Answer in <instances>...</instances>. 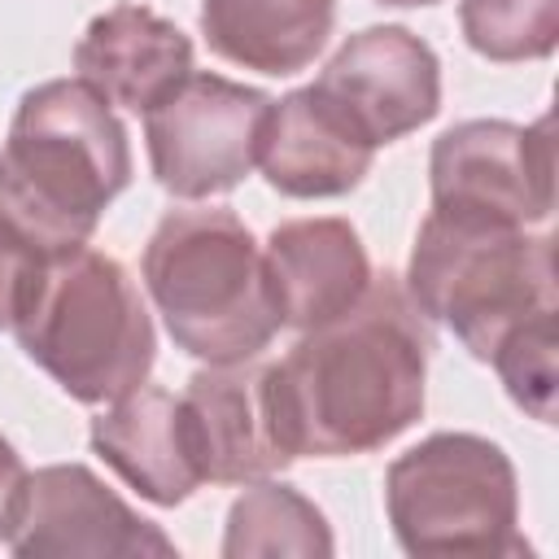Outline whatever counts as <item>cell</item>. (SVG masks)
I'll list each match as a JSON object with an SVG mask.
<instances>
[{
  "label": "cell",
  "mask_w": 559,
  "mask_h": 559,
  "mask_svg": "<svg viewBox=\"0 0 559 559\" xmlns=\"http://www.w3.org/2000/svg\"><path fill=\"white\" fill-rule=\"evenodd\" d=\"M428 319L406 284L376 275L336 319L271 362V406L293 459H349L402 437L428 397Z\"/></svg>",
  "instance_id": "obj_1"
},
{
  "label": "cell",
  "mask_w": 559,
  "mask_h": 559,
  "mask_svg": "<svg viewBox=\"0 0 559 559\" xmlns=\"http://www.w3.org/2000/svg\"><path fill=\"white\" fill-rule=\"evenodd\" d=\"M127 183V127L87 79L22 92L0 148V223L35 258L87 245Z\"/></svg>",
  "instance_id": "obj_2"
},
{
  "label": "cell",
  "mask_w": 559,
  "mask_h": 559,
  "mask_svg": "<svg viewBox=\"0 0 559 559\" xmlns=\"http://www.w3.org/2000/svg\"><path fill=\"white\" fill-rule=\"evenodd\" d=\"M9 332L83 406L118 402L157 362V332L135 275L92 245L31 262Z\"/></svg>",
  "instance_id": "obj_3"
},
{
  "label": "cell",
  "mask_w": 559,
  "mask_h": 559,
  "mask_svg": "<svg viewBox=\"0 0 559 559\" xmlns=\"http://www.w3.org/2000/svg\"><path fill=\"white\" fill-rule=\"evenodd\" d=\"M140 275L166 336L188 358L245 362L284 328L262 245L223 205L166 210L144 245Z\"/></svg>",
  "instance_id": "obj_4"
},
{
  "label": "cell",
  "mask_w": 559,
  "mask_h": 559,
  "mask_svg": "<svg viewBox=\"0 0 559 559\" xmlns=\"http://www.w3.org/2000/svg\"><path fill=\"white\" fill-rule=\"evenodd\" d=\"M406 297L476 362H489L520 319L559 310L555 240L489 214L428 210L406 262Z\"/></svg>",
  "instance_id": "obj_5"
},
{
  "label": "cell",
  "mask_w": 559,
  "mask_h": 559,
  "mask_svg": "<svg viewBox=\"0 0 559 559\" xmlns=\"http://www.w3.org/2000/svg\"><path fill=\"white\" fill-rule=\"evenodd\" d=\"M384 511L406 555H524L520 480L480 432H432L384 472Z\"/></svg>",
  "instance_id": "obj_6"
},
{
  "label": "cell",
  "mask_w": 559,
  "mask_h": 559,
  "mask_svg": "<svg viewBox=\"0 0 559 559\" xmlns=\"http://www.w3.org/2000/svg\"><path fill=\"white\" fill-rule=\"evenodd\" d=\"M271 105L262 87L192 70L144 114L153 179L179 201L236 192L258 166Z\"/></svg>",
  "instance_id": "obj_7"
},
{
  "label": "cell",
  "mask_w": 559,
  "mask_h": 559,
  "mask_svg": "<svg viewBox=\"0 0 559 559\" xmlns=\"http://www.w3.org/2000/svg\"><path fill=\"white\" fill-rule=\"evenodd\" d=\"M432 210L489 214L515 227H542L555 210L550 114L520 127L511 118H467L432 140Z\"/></svg>",
  "instance_id": "obj_8"
},
{
  "label": "cell",
  "mask_w": 559,
  "mask_h": 559,
  "mask_svg": "<svg viewBox=\"0 0 559 559\" xmlns=\"http://www.w3.org/2000/svg\"><path fill=\"white\" fill-rule=\"evenodd\" d=\"M314 87L376 148L419 131L441 114V61L432 44L389 22L354 31L328 57Z\"/></svg>",
  "instance_id": "obj_9"
},
{
  "label": "cell",
  "mask_w": 559,
  "mask_h": 559,
  "mask_svg": "<svg viewBox=\"0 0 559 559\" xmlns=\"http://www.w3.org/2000/svg\"><path fill=\"white\" fill-rule=\"evenodd\" d=\"M4 546L22 559L175 555V542L83 463H48L26 476V493Z\"/></svg>",
  "instance_id": "obj_10"
},
{
  "label": "cell",
  "mask_w": 559,
  "mask_h": 559,
  "mask_svg": "<svg viewBox=\"0 0 559 559\" xmlns=\"http://www.w3.org/2000/svg\"><path fill=\"white\" fill-rule=\"evenodd\" d=\"M188 445L210 485H249L293 463L271 406V362H205L179 393Z\"/></svg>",
  "instance_id": "obj_11"
},
{
  "label": "cell",
  "mask_w": 559,
  "mask_h": 559,
  "mask_svg": "<svg viewBox=\"0 0 559 559\" xmlns=\"http://www.w3.org/2000/svg\"><path fill=\"white\" fill-rule=\"evenodd\" d=\"M376 162V144H367L354 122L314 87H293L266 114L258 166L262 179L293 201H328L354 192Z\"/></svg>",
  "instance_id": "obj_12"
},
{
  "label": "cell",
  "mask_w": 559,
  "mask_h": 559,
  "mask_svg": "<svg viewBox=\"0 0 559 559\" xmlns=\"http://www.w3.org/2000/svg\"><path fill=\"white\" fill-rule=\"evenodd\" d=\"M262 262L280 323L293 332H310L345 314L376 280L349 218H288L271 227Z\"/></svg>",
  "instance_id": "obj_13"
},
{
  "label": "cell",
  "mask_w": 559,
  "mask_h": 559,
  "mask_svg": "<svg viewBox=\"0 0 559 559\" xmlns=\"http://www.w3.org/2000/svg\"><path fill=\"white\" fill-rule=\"evenodd\" d=\"M74 70L109 105L148 114L175 83L192 74V39L144 4H114L79 35Z\"/></svg>",
  "instance_id": "obj_14"
},
{
  "label": "cell",
  "mask_w": 559,
  "mask_h": 559,
  "mask_svg": "<svg viewBox=\"0 0 559 559\" xmlns=\"http://www.w3.org/2000/svg\"><path fill=\"white\" fill-rule=\"evenodd\" d=\"M92 450L153 507L188 502L205 480L188 445L179 397L162 384H140L92 419Z\"/></svg>",
  "instance_id": "obj_15"
},
{
  "label": "cell",
  "mask_w": 559,
  "mask_h": 559,
  "mask_svg": "<svg viewBox=\"0 0 559 559\" xmlns=\"http://www.w3.org/2000/svg\"><path fill=\"white\" fill-rule=\"evenodd\" d=\"M336 22V0H201V35L214 57L284 79L306 70Z\"/></svg>",
  "instance_id": "obj_16"
},
{
  "label": "cell",
  "mask_w": 559,
  "mask_h": 559,
  "mask_svg": "<svg viewBox=\"0 0 559 559\" xmlns=\"http://www.w3.org/2000/svg\"><path fill=\"white\" fill-rule=\"evenodd\" d=\"M223 559H328L336 550L323 511L293 485L280 480H249L245 493L231 502L223 524Z\"/></svg>",
  "instance_id": "obj_17"
},
{
  "label": "cell",
  "mask_w": 559,
  "mask_h": 559,
  "mask_svg": "<svg viewBox=\"0 0 559 559\" xmlns=\"http://www.w3.org/2000/svg\"><path fill=\"white\" fill-rule=\"evenodd\" d=\"M459 26L485 61H542L559 44V0H463Z\"/></svg>",
  "instance_id": "obj_18"
},
{
  "label": "cell",
  "mask_w": 559,
  "mask_h": 559,
  "mask_svg": "<svg viewBox=\"0 0 559 559\" xmlns=\"http://www.w3.org/2000/svg\"><path fill=\"white\" fill-rule=\"evenodd\" d=\"M559 310H537L520 319L489 354L507 397L533 415L537 424H555V389H559V336H555Z\"/></svg>",
  "instance_id": "obj_19"
},
{
  "label": "cell",
  "mask_w": 559,
  "mask_h": 559,
  "mask_svg": "<svg viewBox=\"0 0 559 559\" xmlns=\"http://www.w3.org/2000/svg\"><path fill=\"white\" fill-rule=\"evenodd\" d=\"M31 262H35V253L0 223V332L13 319V306H17V293H22V280H26Z\"/></svg>",
  "instance_id": "obj_20"
},
{
  "label": "cell",
  "mask_w": 559,
  "mask_h": 559,
  "mask_svg": "<svg viewBox=\"0 0 559 559\" xmlns=\"http://www.w3.org/2000/svg\"><path fill=\"white\" fill-rule=\"evenodd\" d=\"M26 463L17 459V450L0 437V542L9 537L13 520H17V507H22V493H26Z\"/></svg>",
  "instance_id": "obj_21"
},
{
  "label": "cell",
  "mask_w": 559,
  "mask_h": 559,
  "mask_svg": "<svg viewBox=\"0 0 559 559\" xmlns=\"http://www.w3.org/2000/svg\"><path fill=\"white\" fill-rule=\"evenodd\" d=\"M376 4H389V9H424V4H437V0H376Z\"/></svg>",
  "instance_id": "obj_22"
}]
</instances>
